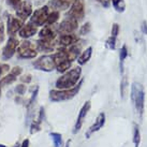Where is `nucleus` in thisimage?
Wrapping results in <instances>:
<instances>
[{"label": "nucleus", "instance_id": "obj_1", "mask_svg": "<svg viewBox=\"0 0 147 147\" xmlns=\"http://www.w3.org/2000/svg\"><path fill=\"white\" fill-rule=\"evenodd\" d=\"M81 75H82L81 67H76V68H73L71 70H68L56 81L55 86H56L57 89L72 88L81 81Z\"/></svg>", "mask_w": 147, "mask_h": 147}, {"label": "nucleus", "instance_id": "obj_2", "mask_svg": "<svg viewBox=\"0 0 147 147\" xmlns=\"http://www.w3.org/2000/svg\"><path fill=\"white\" fill-rule=\"evenodd\" d=\"M131 100L134 106L138 118L141 120L144 113V103H145V91L142 84L134 82L131 86Z\"/></svg>", "mask_w": 147, "mask_h": 147}, {"label": "nucleus", "instance_id": "obj_3", "mask_svg": "<svg viewBox=\"0 0 147 147\" xmlns=\"http://www.w3.org/2000/svg\"><path fill=\"white\" fill-rule=\"evenodd\" d=\"M83 85V80H81L76 85L69 88V89H57V90H51L49 91V100L52 102H61V101H68L73 99L78 91L81 90V87Z\"/></svg>", "mask_w": 147, "mask_h": 147}, {"label": "nucleus", "instance_id": "obj_4", "mask_svg": "<svg viewBox=\"0 0 147 147\" xmlns=\"http://www.w3.org/2000/svg\"><path fill=\"white\" fill-rule=\"evenodd\" d=\"M16 53L18 58L22 59H32L38 56V49L36 46V43L29 41L28 39L21 42L17 46Z\"/></svg>", "mask_w": 147, "mask_h": 147}, {"label": "nucleus", "instance_id": "obj_5", "mask_svg": "<svg viewBox=\"0 0 147 147\" xmlns=\"http://www.w3.org/2000/svg\"><path fill=\"white\" fill-rule=\"evenodd\" d=\"M49 12H51V9H49L47 4L37 9V10H34V12H32L31 16L29 17V23H31L32 25L37 26L38 28L39 27H43L44 25H46Z\"/></svg>", "mask_w": 147, "mask_h": 147}, {"label": "nucleus", "instance_id": "obj_6", "mask_svg": "<svg viewBox=\"0 0 147 147\" xmlns=\"http://www.w3.org/2000/svg\"><path fill=\"white\" fill-rule=\"evenodd\" d=\"M65 16L74 18L78 23L83 21L85 16V0H73Z\"/></svg>", "mask_w": 147, "mask_h": 147}, {"label": "nucleus", "instance_id": "obj_7", "mask_svg": "<svg viewBox=\"0 0 147 147\" xmlns=\"http://www.w3.org/2000/svg\"><path fill=\"white\" fill-rule=\"evenodd\" d=\"M32 65L37 70H41L45 72H51L54 69H56L53 55H43L40 58H38L36 61H33Z\"/></svg>", "mask_w": 147, "mask_h": 147}, {"label": "nucleus", "instance_id": "obj_8", "mask_svg": "<svg viewBox=\"0 0 147 147\" xmlns=\"http://www.w3.org/2000/svg\"><path fill=\"white\" fill-rule=\"evenodd\" d=\"M20 44V41L15 36L14 37H9L8 42L2 49V59L3 60H8L10 58L14 56V54L16 53L17 46Z\"/></svg>", "mask_w": 147, "mask_h": 147}, {"label": "nucleus", "instance_id": "obj_9", "mask_svg": "<svg viewBox=\"0 0 147 147\" xmlns=\"http://www.w3.org/2000/svg\"><path fill=\"white\" fill-rule=\"evenodd\" d=\"M24 25V22L21 18H18L16 15L9 14L8 21H7V31H8L9 37H14L16 33L20 31L22 26Z\"/></svg>", "mask_w": 147, "mask_h": 147}, {"label": "nucleus", "instance_id": "obj_10", "mask_svg": "<svg viewBox=\"0 0 147 147\" xmlns=\"http://www.w3.org/2000/svg\"><path fill=\"white\" fill-rule=\"evenodd\" d=\"M58 32V25H44L42 29L39 31V39L43 40H49V41H55Z\"/></svg>", "mask_w": 147, "mask_h": 147}, {"label": "nucleus", "instance_id": "obj_11", "mask_svg": "<svg viewBox=\"0 0 147 147\" xmlns=\"http://www.w3.org/2000/svg\"><path fill=\"white\" fill-rule=\"evenodd\" d=\"M78 27V22L74 18L71 17H67L60 24L58 25V32L59 34H63V33H73Z\"/></svg>", "mask_w": 147, "mask_h": 147}, {"label": "nucleus", "instance_id": "obj_12", "mask_svg": "<svg viewBox=\"0 0 147 147\" xmlns=\"http://www.w3.org/2000/svg\"><path fill=\"white\" fill-rule=\"evenodd\" d=\"M32 4L29 0H24L22 1L21 5L18 7L16 10V16L18 18H21L22 21L25 22L26 20H28L29 17L32 14Z\"/></svg>", "mask_w": 147, "mask_h": 147}, {"label": "nucleus", "instance_id": "obj_13", "mask_svg": "<svg viewBox=\"0 0 147 147\" xmlns=\"http://www.w3.org/2000/svg\"><path fill=\"white\" fill-rule=\"evenodd\" d=\"M90 107H91V102H90V101H87V102L82 106V109H81L80 113H78L76 123H75V125H74V128H73L74 134L78 133V131L81 130V128H82L83 123H84V120H85L86 116H87V113L89 112Z\"/></svg>", "mask_w": 147, "mask_h": 147}, {"label": "nucleus", "instance_id": "obj_14", "mask_svg": "<svg viewBox=\"0 0 147 147\" xmlns=\"http://www.w3.org/2000/svg\"><path fill=\"white\" fill-rule=\"evenodd\" d=\"M22 72H23V69L21 67H14L10 71V73L4 75L3 78L0 80V86H9L13 84L17 80V78L22 74Z\"/></svg>", "mask_w": 147, "mask_h": 147}, {"label": "nucleus", "instance_id": "obj_15", "mask_svg": "<svg viewBox=\"0 0 147 147\" xmlns=\"http://www.w3.org/2000/svg\"><path fill=\"white\" fill-rule=\"evenodd\" d=\"M80 39H78V34L75 33H63V34H59V38H58L57 44L59 47H69L70 45L76 43Z\"/></svg>", "mask_w": 147, "mask_h": 147}, {"label": "nucleus", "instance_id": "obj_16", "mask_svg": "<svg viewBox=\"0 0 147 147\" xmlns=\"http://www.w3.org/2000/svg\"><path fill=\"white\" fill-rule=\"evenodd\" d=\"M104 125H105V114L102 112V113H100V114L98 115V117L94 120V123L89 127V129H88L87 132L85 133L86 139H89L94 132H98Z\"/></svg>", "mask_w": 147, "mask_h": 147}, {"label": "nucleus", "instance_id": "obj_17", "mask_svg": "<svg viewBox=\"0 0 147 147\" xmlns=\"http://www.w3.org/2000/svg\"><path fill=\"white\" fill-rule=\"evenodd\" d=\"M39 32V30H38V27L37 26H34L32 25L31 23H27V24H24L22 26V28L20 29V31H18V36L21 38H23L24 40L26 39H29V38L33 37L34 34H37Z\"/></svg>", "mask_w": 147, "mask_h": 147}, {"label": "nucleus", "instance_id": "obj_18", "mask_svg": "<svg viewBox=\"0 0 147 147\" xmlns=\"http://www.w3.org/2000/svg\"><path fill=\"white\" fill-rule=\"evenodd\" d=\"M36 46H37L38 52H42V53H52V52H54L55 49H56V42L39 39V40L36 42Z\"/></svg>", "mask_w": 147, "mask_h": 147}, {"label": "nucleus", "instance_id": "obj_19", "mask_svg": "<svg viewBox=\"0 0 147 147\" xmlns=\"http://www.w3.org/2000/svg\"><path fill=\"white\" fill-rule=\"evenodd\" d=\"M82 47H83V42L78 40L76 43L70 45L69 47H67V54H68V57L71 61H75L78 58V56L82 53Z\"/></svg>", "mask_w": 147, "mask_h": 147}, {"label": "nucleus", "instance_id": "obj_20", "mask_svg": "<svg viewBox=\"0 0 147 147\" xmlns=\"http://www.w3.org/2000/svg\"><path fill=\"white\" fill-rule=\"evenodd\" d=\"M73 0H49L47 5L49 7L51 10H55V11H65L70 8V5L72 3Z\"/></svg>", "mask_w": 147, "mask_h": 147}, {"label": "nucleus", "instance_id": "obj_21", "mask_svg": "<svg viewBox=\"0 0 147 147\" xmlns=\"http://www.w3.org/2000/svg\"><path fill=\"white\" fill-rule=\"evenodd\" d=\"M43 116H44V107H41L38 119L37 120H32L31 126H30V133H31V134H34V133H37L38 131L41 130V123H42V121H43V120H42Z\"/></svg>", "mask_w": 147, "mask_h": 147}, {"label": "nucleus", "instance_id": "obj_22", "mask_svg": "<svg viewBox=\"0 0 147 147\" xmlns=\"http://www.w3.org/2000/svg\"><path fill=\"white\" fill-rule=\"evenodd\" d=\"M91 55H92V47H91V46H89V47H87L85 51H83L82 53H81V55L78 56V65H86V63L90 60Z\"/></svg>", "mask_w": 147, "mask_h": 147}, {"label": "nucleus", "instance_id": "obj_23", "mask_svg": "<svg viewBox=\"0 0 147 147\" xmlns=\"http://www.w3.org/2000/svg\"><path fill=\"white\" fill-rule=\"evenodd\" d=\"M129 56V52H128V49H127V45L123 44V47L119 51V70H120V74L123 75V63H125V60L126 58Z\"/></svg>", "mask_w": 147, "mask_h": 147}, {"label": "nucleus", "instance_id": "obj_24", "mask_svg": "<svg viewBox=\"0 0 147 147\" xmlns=\"http://www.w3.org/2000/svg\"><path fill=\"white\" fill-rule=\"evenodd\" d=\"M60 17V12L58 11H55V10H51V12L49 14V17H47V22H46V25H55L57 24L58 20Z\"/></svg>", "mask_w": 147, "mask_h": 147}, {"label": "nucleus", "instance_id": "obj_25", "mask_svg": "<svg viewBox=\"0 0 147 147\" xmlns=\"http://www.w3.org/2000/svg\"><path fill=\"white\" fill-rule=\"evenodd\" d=\"M114 9L118 13H123L126 10V2L125 0H111Z\"/></svg>", "mask_w": 147, "mask_h": 147}, {"label": "nucleus", "instance_id": "obj_26", "mask_svg": "<svg viewBox=\"0 0 147 147\" xmlns=\"http://www.w3.org/2000/svg\"><path fill=\"white\" fill-rule=\"evenodd\" d=\"M49 136L52 138L54 143V147H62V136L60 133H49Z\"/></svg>", "mask_w": 147, "mask_h": 147}, {"label": "nucleus", "instance_id": "obj_27", "mask_svg": "<svg viewBox=\"0 0 147 147\" xmlns=\"http://www.w3.org/2000/svg\"><path fill=\"white\" fill-rule=\"evenodd\" d=\"M133 143L134 147H139L141 143V132L138 125H134V130H133Z\"/></svg>", "mask_w": 147, "mask_h": 147}, {"label": "nucleus", "instance_id": "obj_28", "mask_svg": "<svg viewBox=\"0 0 147 147\" xmlns=\"http://www.w3.org/2000/svg\"><path fill=\"white\" fill-rule=\"evenodd\" d=\"M128 85H129L128 78H127L126 75H123V78H121V81H120V96H121V98L123 99L125 98V94H126Z\"/></svg>", "mask_w": 147, "mask_h": 147}, {"label": "nucleus", "instance_id": "obj_29", "mask_svg": "<svg viewBox=\"0 0 147 147\" xmlns=\"http://www.w3.org/2000/svg\"><path fill=\"white\" fill-rule=\"evenodd\" d=\"M90 30H91V24H90L89 22H87L83 26H81V28L78 30V33L81 36H86V34H88L90 32Z\"/></svg>", "mask_w": 147, "mask_h": 147}, {"label": "nucleus", "instance_id": "obj_30", "mask_svg": "<svg viewBox=\"0 0 147 147\" xmlns=\"http://www.w3.org/2000/svg\"><path fill=\"white\" fill-rule=\"evenodd\" d=\"M116 42H117V37L110 36L109 39L106 40V46L110 49H116Z\"/></svg>", "mask_w": 147, "mask_h": 147}, {"label": "nucleus", "instance_id": "obj_31", "mask_svg": "<svg viewBox=\"0 0 147 147\" xmlns=\"http://www.w3.org/2000/svg\"><path fill=\"white\" fill-rule=\"evenodd\" d=\"M9 71H10V65L8 63L0 62V78H2L4 75H7V73H9Z\"/></svg>", "mask_w": 147, "mask_h": 147}, {"label": "nucleus", "instance_id": "obj_32", "mask_svg": "<svg viewBox=\"0 0 147 147\" xmlns=\"http://www.w3.org/2000/svg\"><path fill=\"white\" fill-rule=\"evenodd\" d=\"M4 39H5V25L2 18L0 17V44L4 41Z\"/></svg>", "mask_w": 147, "mask_h": 147}, {"label": "nucleus", "instance_id": "obj_33", "mask_svg": "<svg viewBox=\"0 0 147 147\" xmlns=\"http://www.w3.org/2000/svg\"><path fill=\"white\" fill-rule=\"evenodd\" d=\"M22 1L23 0H7V3H8V5L10 8H12L13 10L16 11L17 9H18V7L21 5Z\"/></svg>", "mask_w": 147, "mask_h": 147}, {"label": "nucleus", "instance_id": "obj_34", "mask_svg": "<svg viewBox=\"0 0 147 147\" xmlns=\"http://www.w3.org/2000/svg\"><path fill=\"white\" fill-rule=\"evenodd\" d=\"M119 32H120V26L117 23H114L112 25V30H111V36L113 37H118Z\"/></svg>", "mask_w": 147, "mask_h": 147}, {"label": "nucleus", "instance_id": "obj_35", "mask_svg": "<svg viewBox=\"0 0 147 147\" xmlns=\"http://www.w3.org/2000/svg\"><path fill=\"white\" fill-rule=\"evenodd\" d=\"M15 91H16V94L18 96H23V94L26 92V85L24 84H20V85H17L15 87Z\"/></svg>", "mask_w": 147, "mask_h": 147}, {"label": "nucleus", "instance_id": "obj_36", "mask_svg": "<svg viewBox=\"0 0 147 147\" xmlns=\"http://www.w3.org/2000/svg\"><path fill=\"white\" fill-rule=\"evenodd\" d=\"M21 81L23 83L29 84V83L32 81V76H31V74H25V75H22V76H21Z\"/></svg>", "mask_w": 147, "mask_h": 147}, {"label": "nucleus", "instance_id": "obj_37", "mask_svg": "<svg viewBox=\"0 0 147 147\" xmlns=\"http://www.w3.org/2000/svg\"><path fill=\"white\" fill-rule=\"evenodd\" d=\"M96 1H98L99 3L102 4L104 8H109V7H110V1H111V0H96Z\"/></svg>", "mask_w": 147, "mask_h": 147}, {"label": "nucleus", "instance_id": "obj_38", "mask_svg": "<svg viewBox=\"0 0 147 147\" xmlns=\"http://www.w3.org/2000/svg\"><path fill=\"white\" fill-rule=\"evenodd\" d=\"M141 29H142V32L144 34H147V22L143 21L142 22V26H141Z\"/></svg>", "mask_w": 147, "mask_h": 147}, {"label": "nucleus", "instance_id": "obj_39", "mask_svg": "<svg viewBox=\"0 0 147 147\" xmlns=\"http://www.w3.org/2000/svg\"><path fill=\"white\" fill-rule=\"evenodd\" d=\"M20 147H29V140L26 139L23 141V143H22V145Z\"/></svg>", "mask_w": 147, "mask_h": 147}, {"label": "nucleus", "instance_id": "obj_40", "mask_svg": "<svg viewBox=\"0 0 147 147\" xmlns=\"http://www.w3.org/2000/svg\"><path fill=\"white\" fill-rule=\"evenodd\" d=\"M70 145H71V140H68L67 141V143H65V147H70Z\"/></svg>", "mask_w": 147, "mask_h": 147}, {"label": "nucleus", "instance_id": "obj_41", "mask_svg": "<svg viewBox=\"0 0 147 147\" xmlns=\"http://www.w3.org/2000/svg\"><path fill=\"white\" fill-rule=\"evenodd\" d=\"M0 147H5L4 145H2V144H0Z\"/></svg>", "mask_w": 147, "mask_h": 147}, {"label": "nucleus", "instance_id": "obj_42", "mask_svg": "<svg viewBox=\"0 0 147 147\" xmlns=\"http://www.w3.org/2000/svg\"><path fill=\"white\" fill-rule=\"evenodd\" d=\"M14 147H20V145H18V144H16V145H15Z\"/></svg>", "mask_w": 147, "mask_h": 147}, {"label": "nucleus", "instance_id": "obj_43", "mask_svg": "<svg viewBox=\"0 0 147 147\" xmlns=\"http://www.w3.org/2000/svg\"><path fill=\"white\" fill-rule=\"evenodd\" d=\"M0 96H1V88H0Z\"/></svg>", "mask_w": 147, "mask_h": 147}]
</instances>
